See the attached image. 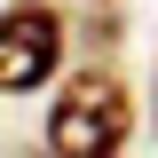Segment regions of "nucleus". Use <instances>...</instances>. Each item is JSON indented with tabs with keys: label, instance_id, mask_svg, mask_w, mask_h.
Wrapping results in <instances>:
<instances>
[{
	"label": "nucleus",
	"instance_id": "f257e3e1",
	"mask_svg": "<svg viewBox=\"0 0 158 158\" xmlns=\"http://www.w3.org/2000/svg\"><path fill=\"white\" fill-rule=\"evenodd\" d=\"M135 135V95L118 71H71L56 87V111H48V150L56 158H118Z\"/></svg>",
	"mask_w": 158,
	"mask_h": 158
},
{
	"label": "nucleus",
	"instance_id": "f03ea898",
	"mask_svg": "<svg viewBox=\"0 0 158 158\" xmlns=\"http://www.w3.org/2000/svg\"><path fill=\"white\" fill-rule=\"evenodd\" d=\"M63 71V16L40 8V0H16L0 16V87L8 95H32Z\"/></svg>",
	"mask_w": 158,
	"mask_h": 158
}]
</instances>
